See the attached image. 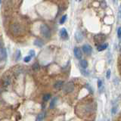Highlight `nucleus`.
I'll list each match as a JSON object with an SVG mask.
<instances>
[{
  "mask_svg": "<svg viewBox=\"0 0 121 121\" xmlns=\"http://www.w3.org/2000/svg\"><path fill=\"white\" fill-rule=\"evenodd\" d=\"M74 90V84L73 82H68L64 86V93H70Z\"/></svg>",
  "mask_w": 121,
  "mask_h": 121,
  "instance_id": "2",
  "label": "nucleus"
},
{
  "mask_svg": "<svg viewBox=\"0 0 121 121\" xmlns=\"http://www.w3.org/2000/svg\"><path fill=\"white\" fill-rule=\"evenodd\" d=\"M44 115H45V113H39V114L38 115L37 117H36V120H38V121L43 120V118H44Z\"/></svg>",
  "mask_w": 121,
  "mask_h": 121,
  "instance_id": "15",
  "label": "nucleus"
},
{
  "mask_svg": "<svg viewBox=\"0 0 121 121\" xmlns=\"http://www.w3.org/2000/svg\"><path fill=\"white\" fill-rule=\"evenodd\" d=\"M57 101H58V98H57V97L53 98V99L52 100L50 104H49V108H50V109H53V108H54L55 107V104L57 103Z\"/></svg>",
  "mask_w": 121,
  "mask_h": 121,
  "instance_id": "10",
  "label": "nucleus"
},
{
  "mask_svg": "<svg viewBox=\"0 0 121 121\" xmlns=\"http://www.w3.org/2000/svg\"><path fill=\"white\" fill-rule=\"evenodd\" d=\"M38 67H39V65H38L37 64H34L33 65V70H36L38 69Z\"/></svg>",
  "mask_w": 121,
  "mask_h": 121,
  "instance_id": "24",
  "label": "nucleus"
},
{
  "mask_svg": "<svg viewBox=\"0 0 121 121\" xmlns=\"http://www.w3.org/2000/svg\"><path fill=\"white\" fill-rule=\"evenodd\" d=\"M29 55L31 56V57H34L36 55V52L34 50H30L29 51Z\"/></svg>",
  "mask_w": 121,
  "mask_h": 121,
  "instance_id": "19",
  "label": "nucleus"
},
{
  "mask_svg": "<svg viewBox=\"0 0 121 121\" xmlns=\"http://www.w3.org/2000/svg\"><path fill=\"white\" fill-rule=\"evenodd\" d=\"M82 51L83 52L85 53V54L89 55L91 53H92V46L89 45V44H85L82 45Z\"/></svg>",
  "mask_w": 121,
  "mask_h": 121,
  "instance_id": "3",
  "label": "nucleus"
},
{
  "mask_svg": "<svg viewBox=\"0 0 121 121\" xmlns=\"http://www.w3.org/2000/svg\"><path fill=\"white\" fill-rule=\"evenodd\" d=\"M34 45H36L37 47H43V45H44V43H43V41H42L41 39H36L35 41H34Z\"/></svg>",
  "mask_w": 121,
  "mask_h": 121,
  "instance_id": "9",
  "label": "nucleus"
},
{
  "mask_svg": "<svg viewBox=\"0 0 121 121\" xmlns=\"http://www.w3.org/2000/svg\"><path fill=\"white\" fill-rule=\"evenodd\" d=\"M107 47H108V45L107 44H102V45H98V46H97V49H98V52H101V51H103V50H104V49L107 48Z\"/></svg>",
  "mask_w": 121,
  "mask_h": 121,
  "instance_id": "11",
  "label": "nucleus"
},
{
  "mask_svg": "<svg viewBox=\"0 0 121 121\" xmlns=\"http://www.w3.org/2000/svg\"><path fill=\"white\" fill-rule=\"evenodd\" d=\"M120 17L121 18V11H120Z\"/></svg>",
  "mask_w": 121,
  "mask_h": 121,
  "instance_id": "26",
  "label": "nucleus"
},
{
  "mask_svg": "<svg viewBox=\"0 0 121 121\" xmlns=\"http://www.w3.org/2000/svg\"><path fill=\"white\" fill-rule=\"evenodd\" d=\"M64 85V82L63 81H58L55 84V88L56 89H60L62 88V86Z\"/></svg>",
  "mask_w": 121,
  "mask_h": 121,
  "instance_id": "12",
  "label": "nucleus"
},
{
  "mask_svg": "<svg viewBox=\"0 0 121 121\" xmlns=\"http://www.w3.org/2000/svg\"><path fill=\"white\" fill-rule=\"evenodd\" d=\"M31 58H32L31 56H30V55H28V56L25 57L24 59V61H25L26 63H27V62L30 61V60H31Z\"/></svg>",
  "mask_w": 121,
  "mask_h": 121,
  "instance_id": "18",
  "label": "nucleus"
},
{
  "mask_svg": "<svg viewBox=\"0 0 121 121\" xmlns=\"http://www.w3.org/2000/svg\"><path fill=\"white\" fill-rule=\"evenodd\" d=\"M80 66L81 67H82L83 69H86V68L88 67V62L86 60H82L80 61Z\"/></svg>",
  "mask_w": 121,
  "mask_h": 121,
  "instance_id": "13",
  "label": "nucleus"
},
{
  "mask_svg": "<svg viewBox=\"0 0 121 121\" xmlns=\"http://www.w3.org/2000/svg\"><path fill=\"white\" fill-rule=\"evenodd\" d=\"M75 38H76V39H77V42H79V43H81V42L82 41V39H83V36H82V34L80 32L77 31V33H75Z\"/></svg>",
  "mask_w": 121,
  "mask_h": 121,
  "instance_id": "8",
  "label": "nucleus"
},
{
  "mask_svg": "<svg viewBox=\"0 0 121 121\" xmlns=\"http://www.w3.org/2000/svg\"><path fill=\"white\" fill-rule=\"evenodd\" d=\"M1 2H2V0H0V3H1Z\"/></svg>",
  "mask_w": 121,
  "mask_h": 121,
  "instance_id": "29",
  "label": "nucleus"
},
{
  "mask_svg": "<svg viewBox=\"0 0 121 121\" xmlns=\"http://www.w3.org/2000/svg\"><path fill=\"white\" fill-rule=\"evenodd\" d=\"M67 14H65V15H63L62 16V17L60 18V24H63L64 22H65V21H66V19H67Z\"/></svg>",
  "mask_w": 121,
  "mask_h": 121,
  "instance_id": "16",
  "label": "nucleus"
},
{
  "mask_svg": "<svg viewBox=\"0 0 121 121\" xmlns=\"http://www.w3.org/2000/svg\"><path fill=\"white\" fill-rule=\"evenodd\" d=\"M73 53H74V55L75 57L77 58V59H80L82 58V52L80 50V48L76 47L73 49Z\"/></svg>",
  "mask_w": 121,
  "mask_h": 121,
  "instance_id": "5",
  "label": "nucleus"
},
{
  "mask_svg": "<svg viewBox=\"0 0 121 121\" xmlns=\"http://www.w3.org/2000/svg\"><path fill=\"white\" fill-rule=\"evenodd\" d=\"M60 36L64 39H67L68 38V33L65 28H61L60 30Z\"/></svg>",
  "mask_w": 121,
  "mask_h": 121,
  "instance_id": "6",
  "label": "nucleus"
},
{
  "mask_svg": "<svg viewBox=\"0 0 121 121\" xmlns=\"http://www.w3.org/2000/svg\"><path fill=\"white\" fill-rule=\"evenodd\" d=\"M0 57L2 58V60H6L7 57H8V54H7V51L5 48H0Z\"/></svg>",
  "mask_w": 121,
  "mask_h": 121,
  "instance_id": "7",
  "label": "nucleus"
},
{
  "mask_svg": "<svg viewBox=\"0 0 121 121\" xmlns=\"http://www.w3.org/2000/svg\"><path fill=\"white\" fill-rule=\"evenodd\" d=\"M79 1H82V0H79Z\"/></svg>",
  "mask_w": 121,
  "mask_h": 121,
  "instance_id": "30",
  "label": "nucleus"
},
{
  "mask_svg": "<svg viewBox=\"0 0 121 121\" xmlns=\"http://www.w3.org/2000/svg\"><path fill=\"white\" fill-rule=\"evenodd\" d=\"M102 85H103V83H102V81L101 80V79H98V87L100 89V88H101Z\"/></svg>",
  "mask_w": 121,
  "mask_h": 121,
  "instance_id": "20",
  "label": "nucleus"
},
{
  "mask_svg": "<svg viewBox=\"0 0 121 121\" xmlns=\"http://www.w3.org/2000/svg\"><path fill=\"white\" fill-rule=\"evenodd\" d=\"M40 32L44 37L45 38H50L51 37V31L48 26L45 24H42L40 26Z\"/></svg>",
  "mask_w": 121,
  "mask_h": 121,
  "instance_id": "1",
  "label": "nucleus"
},
{
  "mask_svg": "<svg viewBox=\"0 0 121 121\" xmlns=\"http://www.w3.org/2000/svg\"><path fill=\"white\" fill-rule=\"evenodd\" d=\"M105 39V36L103 34H98L95 36V42L97 43H103Z\"/></svg>",
  "mask_w": 121,
  "mask_h": 121,
  "instance_id": "4",
  "label": "nucleus"
},
{
  "mask_svg": "<svg viewBox=\"0 0 121 121\" xmlns=\"http://www.w3.org/2000/svg\"><path fill=\"white\" fill-rule=\"evenodd\" d=\"M2 60V58H1V57H0V61H1Z\"/></svg>",
  "mask_w": 121,
  "mask_h": 121,
  "instance_id": "28",
  "label": "nucleus"
},
{
  "mask_svg": "<svg viewBox=\"0 0 121 121\" xmlns=\"http://www.w3.org/2000/svg\"><path fill=\"white\" fill-rule=\"evenodd\" d=\"M21 51L19 50H17L16 51V54H15V60H18L19 59L21 58Z\"/></svg>",
  "mask_w": 121,
  "mask_h": 121,
  "instance_id": "14",
  "label": "nucleus"
},
{
  "mask_svg": "<svg viewBox=\"0 0 121 121\" xmlns=\"http://www.w3.org/2000/svg\"><path fill=\"white\" fill-rule=\"evenodd\" d=\"M50 98H51V95L50 94H45V95L43 96V100L45 101H48L49 99H50Z\"/></svg>",
  "mask_w": 121,
  "mask_h": 121,
  "instance_id": "17",
  "label": "nucleus"
},
{
  "mask_svg": "<svg viewBox=\"0 0 121 121\" xmlns=\"http://www.w3.org/2000/svg\"><path fill=\"white\" fill-rule=\"evenodd\" d=\"M117 36H118L119 38L121 37V26L118 28V30H117Z\"/></svg>",
  "mask_w": 121,
  "mask_h": 121,
  "instance_id": "22",
  "label": "nucleus"
},
{
  "mask_svg": "<svg viewBox=\"0 0 121 121\" xmlns=\"http://www.w3.org/2000/svg\"><path fill=\"white\" fill-rule=\"evenodd\" d=\"M4 84H5V86L9 85V84H10V80H9V79H4Z\"/></svg>",
  "mask_w": 121,
  "mask_h": 121,
  "instance_id": "21",
  "label": "nucleus"
},
{
  "mask_svg": "<svg viewBox=\"0 0 121 121\" xmlns=\"http://www.w3.org/2000/svg\"><path fill=\"white\" fill-rule=\"evenodd\" d=\"M120 11H121V5H120Z\"/></svg>",
  "mask_w": 121,
  "mask_h": 121,
  "instance_id": "27",
  "label": "nucleus"
},
{
  "mask_svg": "<svg viewBox=\"0 0 121 121\" xmlns=\"http://www.w3.org/2000/svg\"><path fill=\"white\" fill-rule=\"evenodd\" d=\"M106 77H107V79H110V77H111V70H108L107 71V74H106Z\"/></svg>",
  "mask_w": 121,
  "mask_h": 121,
  "instance_id": "23",
  "label": "nucleus"
},
{
  "mask_svg": "<svg viewBox=\"0 0 121 121\" xmlns=\"http://www.w3.org/2000/svg\"><path fill=\"white\" fill-rule=\"evenodd\" d=\"M116 113H117V108H113V109H112V113H113V114H115Z\"/></svg>",
  "mask_w": 121,
  "mask_h": 121,
  "instance_id": "25",
  "label": "nucleus"
}]
</instances>
